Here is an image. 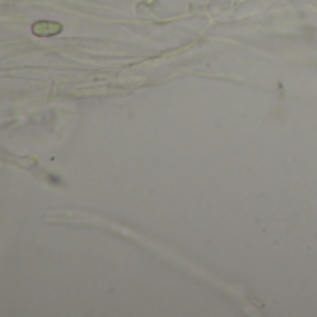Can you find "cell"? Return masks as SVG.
I'll return each instance as SVG.
<instances>
[{
  "instance_id": "obj_1",
  "label": "cell",
  "mask_w": 317,
  "mask_h": 317,
  "mask_svg": "<svg viewBox=\"0 0 317 317\" xmlns=\"http://www.w3.org/2000/svg\"><path fill=\"white\" fill-rule=\"evenodd\" d=\"M32 32L39 37L54 36V34L62 32V25L60 23H52V21H39V23L32 26Z\"/></svg>"
}]
</instances>
